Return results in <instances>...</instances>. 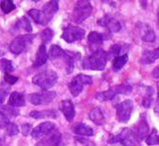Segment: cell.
<instances>
[{"instance_id":"6da1fadb","label":"cell","mask_w":159,"mask_h":146,"mask_svg":"<svg viewBox=\"0 0 159 146\" xmlns=\"http://www.w3.org/2000/svg\"><path fill=\"white\" fill-rule=\"evenodd\" d=\"M48 58L54 64L63 65L67 74H70L74 71L75 63L80 59V53H74L63 50L60 46L52 45L50 47Z\"/></svg>"},{"instance_id":"7a4b0ae2","label":"cell","mask_w":159,"mask_h":146,"mask_svg":"<svg viewBox=\"0 0 159 146\" xmlns=\"http://www.w3.org/2000/svg\"><path fill=\"white\" fill-rule=\"evenodd\" d=\"M107 59V53L102 49H99L84 58L82 67L84 70L103 71L106 67Z\"/></svg>"},{"instance_id":"3957f363","label":"cell","mask_w":159,"mask_h":146,"mask_svg":"<svg viewBox=\"0 0 159 146\" xmlns=\"http://www.w3.org/2000/svg\"><path fill=\"white\" fill-rule=\"evenodd\" d=\"M57 73L52 69H47L36 75L32 79L33 83L44 90H48L53 87L58 80Z\"/></svg>"},{"instance_id":"277c9868","label":"cell","mask_w":159,"mask_h":146,"mask_svg":"<svg viewBox=\"0 0 159 146\" xmlns=\"http://www.w3.org/2000/svg\"><path fill=\"white\" fill-rule=\"evenodd\" d=\"M133 87L128 82H124L112 86L107 91L97 93L96 98L102 101L111 100L118 94L128 95L131 93Z\"/></svg>"},{"instance_id":"5b68a950","label":"cell","mask_w":159,"mask_h":146,"mask_svg":"<svg viewBox=\"0 0 159 146\" xmlns=\"http://www.w3.org/2000/svg\"><path fill=\"white\" fill-rule=\"evenodd\" d=\"M92 12V6L89 1H78L72 13V19L75 23L80 24L89 17Z\"/></svg>"},{"instance_id":"8992f818","label":"cell","mask_w":159,"mask_h":146,"mask_svg":"<svg viewBox=\"0 0 159 146\" xmlns=\"http://www.w3.org/2000/svg\"><path fill=\"white\" fill-rule=\"evenodd\" d=\"M140 139L133 129L125 128L117 136L111 138V143L120 142L124 146H142Z\"/></svg>"},{"instance_id":"52a82bcc","label":"cell","mask_w":159,"mask_h":146,"mask_svg":"<svg viewBox=\"0 0 159 146\" xmlns=\"http://www.w3.org/2000/svg\"><path fill=\"white\" fill-rule=\"evenodd\" d=\"M92 76L84 74H79L72 78L69 83L68 88L73 97H76L82 92L85 85H92Z\"/></svg>"},{"instance_id":"ba28073f","label":"cell","mask_w":159,"mask_h":146,"mask_svg":"<svg viewBox=\"0 0 159 146\" xmlns=\"http://www.w3.org/2000/svg\"><path fill=\"white\" fill-rule=\"evenodd\" d=\"M35 34L20 35L14 38L9 45V50L14 54H20L33 43L35 38Z\"/></svg>"},{"instance_id":"9c48e42d","label":"cell","mask_w":159,"mask_h":146,"mask_svg":"<svg viewBox=\"0 0 159 146\" xmlns=\"http://www.w3.org/2000/svg\"><path fill=\"white\" fill-rule=\"evenodd\" d=\"M85 34L86 31L84 29L72 25H68L63 28L61 38L68 43H71L82 40L84 38Z\"/></svg>"},{"instance_id":"30bf717a","label":"cell","mask_w":159,"mask_h":146,"mask_svg":"<svg viewBox=\"0 0 159 146\" xmlns=\"http://www.w3.org/2000/svg\"><path fill=\"white\" fill-rule=\"evenodd\" d=\"M133 101L125 100L116 105V119L119 122L127 123L131 118L133 110Z\"/></svg>"},{"instance_id":"8fae6325","label":"cell","mask_w":159,"mask_h":146,"mask_svg":"<svg viewBox=\"0 0 159 146\" xmlns=\"http://www.w3.org/2000/svg\"><path fill=\"white\" fill-rule=\"evenodd\" d=\"M58 11H59V2L53 0L46 3L43 6V9L41 11L40 24L42 25L48 24Z\"/></svg>"},{"instance_id":"7c38bea8","label":"cell","mask_w":159,"mask_h":146,"mask_svg":"<svg viewBox=\"0 0 159 146\" xmlns=\"http://www.w3.org/2000/svg\"><path fill=\"white\" fill-rule=\"evenodd\" d=\"M56 97L54 91H47L42 93H32L29 95V100L34 105H46L52 102Z\"/></svg>"},{"instance_id":"4fadbf2b","label":"cell","mask_w":159,"mask_h":146,"mask_svg":"<svg viewBox=\"0 0 159 146\" xmlns=\"http://www.w3.org/2000/svg\"><path fill=\"white\" fill-rule=\"evenodd\" d=\"M97 23L101 27L107 28L111 32H118L121 29L120 21L108 14L99 19Z\"/></svg>"},{"instance_id":"5bb4252c","label":"cell","mask_w":159,"mask_h":146,"mask_svg":"<svg viewBox=\"0 0 159 146\" xmlns=\"http://www.w3.org/2000/svg\"><path fill=\"white\" fill-rule=\"evenodd\" d=\"M62 141V135L59 131L53 130L46 135L35 146H60Z\"/></svg>"},{"instance_id":"9a60e30c","label":"cell","mask_w":159,"mask_h":146,"mask_svg":"<svg viewBox=\"0 0 159 146\" xmlns=\"http://www.w3.org/2000/svg\"><path fill=\"white\" fill-rule=\"evenodd\" d=\"M55 129V124L54 123L51 122H43L33 129L31 132V136L37 140L41 137L45 136Z\"/></svg>"},{"instance_id":"2e32d148","label":"cell","mask_w":159,"mask_h":146,"mask_svg":"<svg viewBox=\"0 0 159 146\" xmlns=\"http://www.w3.org/2000/svg\"><path fill=\"white\" fill-rule=\"evenodd\" d=\"M59 110L69 122L74 120L75 116V111L73 102L70 100L61 101L59 104Z\"/></svg>"},{"instance_id":"e0dca14e","label":"cell","mask_w":159,"mask_h":146,"mask_svg":"<svg viewBox=\"0 0 159 146\" xmlns=\"http://www.w3.org/2000/svg\"><path fill=\"white\" fill-rule=\"evenodd\" d=\"M133 130L140 140H142L143 138L148 136L149 131V127L146 118V116H144L143 115L141 116L140 120L137 123V125L134 127V129Z\"/></svg>"},{"instance_id":"ac0fdd59","label":"cell","mask_w":159,"mask_h":146,"mask_svg":"<svg viewBox=\"0 0 159 146\" xmlns=\"http://www.w3.org/2000/svg\"><path fill=\"white\" fill-rule=\"evenodd\" d=\"M159 58V47L154 50H146L143 51L140 59V63L149 65L155 63Z\"/></svg>"},{"instance_id":"d6986e66","label":"cell","mask_w":159,"mask_h":146,"mask_svg":"<svg viewBox=\"0 0 159 146\" xmlns=\"http://www.w3.org/2000/svg\"><path fill=\"white\" fill-rule=\"evenodd\" d=\"M104 40L103 35L96 31H92L89 33L87 37V43L90 49H96L98 50L99 47L103 44Z\"/></svg>"},{"instance_id":"ffe728a7","label":"cell","mask_w":159,"mask_h":146,"mask_svg":"<svg viewBox=\"0 0 159 146\" xmlns=\"http://www.w3.org/2000/svg\"><path fill=\"white\" fill-rule=\"evenodd\" d=\"M48 58V56L46 51V47L45 44H42L40 45L36 56L34 58V61L33 63V66L34 67H40L44 65Z\"/></svg>"},{"instance_id":"44dd1931","label":"cell","mask_w":159,"mask_h":146,"mask_svg":"<svg viewBox=\"0 0 159 146\" xmlns=\"http://www.w3.org/2000/svg\"><path fill=\"white\" fill-rule=\"evenodd\" d=\"M89 118L97 126H103L106 122L105 115L102 109L99 107L93 108L90 111L89 113Z\"/></svg>"},{"instance_id":"7402d4cb","label":"cell","mask_w":159,"mask_h":146,"mask_svg":"<svg viewBox=\"0 0 159 146\" xmlns=\"http://www.w3.org/2000/svg\"><path fill=\"white\" fill-rule=\"evenodd\" d=\"M73 132L78 135L92 136L93 135V129L84 123H77L72 127Z\"/></svg>"},{"instance_id":"603a6c76","label":"cell","mask_w":159,"mask_h":146,"mask_svg":"<svg viewBox=\"0 0 159 146\" xmlns=\"http://www.w3.org/2000/svg\"><path fill=\"white\" fill-rule=\"evenodd\" d=\"M8 105L12 107H24L25 105V101L24 95L18 92H12L8 100Z\"/></svg>"},{"instance_id":"cb8c5ba5","label":"cell","mask_w":159,"mask_h":146,"mask_svg":"<svg viewBox=\"0 0 159 146\" xmlns=\"http://www.w3.org/2000/svg\"><path fill=\"white\" fill-rule=\"evenodd\" d=\"M30 117L35 119L41 118H56L58 116V113L55 109H49L45 111H33L30 114Z\"/></svg>"},{"instance_id":"d4e9b609","label":"cell","mask_w":159,"mask_h":146,"mask_svg":"<svg viewBox=\"0 0 159 146\" xmlns=\"http://www.w3.org/2000/svg\"><path fill=\"white\" fill-rule=\"evenodd\" d=\"M128 60L129 55L127 53L114 58L112 60V70L114 72H118L125 66V65L127 63Z\"/></svg>"},{"instance_id":"484cf974","label":"cell","mask_w":159,"mask_h":146,"mask_svg":"<svg viewBox=\"0 0 159 146\" xmlns=\"http://www.w3.org/2000/svg\"><path fill=\"white\" fill-rule=\"evenodd\" d=\"M16 27L18 28H23L25 31L29 32H31L33 31V28L30 23V21L25 16L21 18L17 21V23L16 24Z\"/></svg>"},{"instance_id":"4316f807","label":"cell","mask_w":159,"mask_h":146,"mask_svg":"<svg viewBox=\"0 0 159 146\" xmlns=\"http://www.w3.org/2000/svg\"><path fill=\"white\" fill-rule=\"evenodd\" d=\"M156 36L153 28L149 27V25H146V29L144 31V34L142 37V40L146 42L152 43L155 41Z\"/></svg>"},{"instance_id":"83f0119b","label":"cell","mask_w":159,"mask_h":146,"mask_svg":"<svg viewBox=\"0 0 159 146\" xmlns=\"http://www.w3.org/2000/svg\"><path fill=\"white\" fill-rule=\"evenodd\" d=\"M146 143L148 145H155L159 144V135L156 129H153L151 133L148 135Z\"/></svg>"},{"instance_id":"f1b7e54d","label":"cell","mask_w":159,"mask_h":146,"mask_svg":"<svg viewBox=\"0 0 159 146\" xmlns=\"http://www.w3.org/2000/svg\"><path fill=\"white\" fill-rule=\"evenodd\" d=\"M54 36V32L50 28H46L40 34L41 40L43 44H45L51 41Z\"/></svg>"},{"instance_id":"f546056e","label":"cell","mask_w":159,"mask_h":146,"mask_svg":"<svg viewBox=\"0 0 159 146\" xmlns=\"http://www.w3.org/2000/svg\"><path fill=\"white\" fill-rule=\"evenodd\" d=\"M123 49V45L120 43H116V44L111 46L109 51L107 53L108 58H112L114 59V58L118 57L120 56V53L121 52Z\"/></svg>"},{"instance_id":"4dcf8cb0","label":"cell","mask_w":159,"mask_h":146,"mask_svg":"<svg viewBox=\"0 0 159 146\" xmlns=\"http://www.w3.org/2000/svg\"><path fill=\"white\" fill-rule=\"evenodd\" d=\"M0 113L4 114L7 118L9 116H17L20 114L19 110L8 106L0 107Z\"/></svg>"},{"instance_id":"1f68e13d","label":"cell","mask_w":159,"mask_h":146,"mask_svg":"<svg viewBox=\"0 0 159 146\" xmlns=\"http://www.w3.org/2000/svg\"><path fill=\"white\" fill-rule=\"evenodd\" d=\"M0 8L5 14H9L16 9V5H14L12 1L5 0L0 3Z\"/></svg>"},{"instance_id":"d6a6232c","label":"cell","mask_w":159,"mask_h":146,"mask_svg":"<svg viewBox=\"0 0 159 146\" xmlns=\"http://www.w3.org/2000/svg\"><path fill=\"white\" fill-rule=\"evenodd\" d=\"M0 66H1L2 70L5 73H7L8 72H12L14 71V67L12 62L8 59H7V58H2L0 60Z\"/></svg>"},{"instance_id":"836d02e7","label":"cell","mask_w":159,"mask_h":146,"mask_svg":"<svg viewBox=\"0 0 159 146\" xmlns=\"http://www.w3.org/2000/svg\"><path fill=\"white\" fill-rule=\"evenodd\" d=\"M6 131L7 134L9 136H13L17 135L20 132V130L16 124L12 122H9L8 123V125L6 126Z\"/></svg>"},{"instance_id":"e575fe53","label":"cell","mask_w":159,"mask_h":146,"mask_svg":"<svg viewBox=\"0 0 159 146\" xmlns=\"http://www.w3.org/2000/svg\"><path fill=\"white\" fill-rule=\"evenodd\" d=\"M9 87L7 85L2 83L0 84V104L5 101L7 95L9 93Z\"/></svg>"},{"instance_id":"d590c367","label":"cell","mask_w":159,"mask_h":146,"mask_svg":"<svg viewBox=\"0 0 159 146\" xmlns=\"http://www.w3.org/2000/svg\"><path fill=\"white\" fill-rule=\"evenodd\" d=\"M28 14L32 18L34 22L37 24H40V14L41 11L38 9H31L28 12Z\"/></svg>"},{"instance_id":"8d00e7d4","label":"cell","mask_w":159,"mask_h":146,"mask_svg":"<svg viewBox=\"0 0 159 146\" xmlns=\"http://www.w3.org/2000/svg\"><path fill=\"white\" fill-rule=\"evenodd\" d=\"M3 78L5 79V81L7 84H9L10 85L14 84L18 81V77L11 75L9 74V73H5L4 76H3Z\"/></svg>"},{"instance_id":"74e56055","label":"cell","mask_w":159,"mask_h":146,"mask_svg":"<svg viewBox=\"0 0 159 146\" xmlns=\"http://www.w3.org/2000/svg\"><path fill=\"white\" fill-rule=\"evenodd\" d=\"M32 126L30 125V123H26L25 125H23L21 126V131H22V133L24 136H27L28 134L30 133L31 131Z\"/></svg>"},{"instance_id":"f35d334b","label":"cell","mask_w":159,"mask_h":146,"mask_svg":"<svg viewBox=\"0 0 159 146\" xmlns=\"http://www.w3.org/2000/svg\"><path fill=\"white\" fill-rule=\"evenodd\" d=\"M153 101L152 98H147L144 97L142 100V105L145 108H149L151 105Z\"/></svg>"},{"instance_id":"ab89813d","label":"cell","mask_w":159,"mask_h":146,"mask_svg":"<svg viewBox=\"0 0 159 146\" xmlns=\"http://www.w3.org/2000/svg\"><path fill=\"white\" fill-rule=\"evenodd\" d=\"M157 100L155 107V111L156 113H159V82L157 83Z\"/></svg>"},{"instance_id":"60d3db41","label":"cell","mask_w":159,"mask_h":146,"mask_svg":"<svg viewBox=\"0 0 159 146\" xmlns=\"http://www.w3.org/2000/svg\"><path fill=\"white\" fill-rule=\"evenodd\" d=\"M153 76L155 78H159V65L157 66L153 71Z\"/></svg>"},{"instance_id":"b9f144b4","label":"cell","mask_w":159,"mask_h":146,"mask_svg":"<svg viewBox=\"0 0 159 146\" xmlns=\"http://www.w3.org/2000/svg\"><path fill=\"white\" fill-rule=\"evenodd\" d=\"M157 21H158V26L159 27V5L158 6V9H157Z\"/></svg>"}]
</instances>
